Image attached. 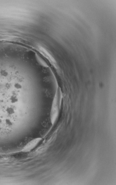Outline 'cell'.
<instances>
[{"label": "cell", "instance_id": "cell-4", "mask_svg": "<svg viewBox=\"0 0 116 185\" xmlns=\"http://www.w3.org/2000/svg\"><path fill=\"white\" fill-rule=\"evenodd\" d=\"M37 58L38 59V61H39L40 63L42 65H43L44 67H48V65H47L46 63L45 62V61H44V60L42 59V58H40V57L38 56L37 57Z\"/></svg>", "mask_w": 116, "mask_h": 185}, {"label": "cell", "instance_id": "cell-1", "mask_svg": "<svg viewBox=\"0 0 116 185\" xmlns=\"http://www.w3.org/2000/svg\"><path fill=\"white\" fill-rule=\"evenodd\" d=\"M58 96L56 94L53 100L51 112V124H54L58 118L59 114V104Z\"/></svg>", "mask_w": 116, "mask_h": 185}, {"label": "cell", "instance_id": "cell-2", "mask_svg": "<svg viewBox=\"0 0 116 185\" xmlns=\"http://www.w3.org/2000/svg\"><path fill=\"white\" fill-rule=\"evenodd\" d=\"M42 140V138L40 137L32 139L23 147L21 150L22 152L24 153L30 152L37 146Z\"/></svg>", "mask_w": 116, "mask_h": 185}, {"label": "cell", "instance_id": "cell-3", "mask_svg": "<svg viewBox=\"0 0 116 185\" xmlns=\"http://www.w3.org/2000/svg\"><path fill=\"white\" fill-rule=\"evenodd\" d=\"M40 49L41 50V51H42L43 53V54H45L46 56L47 57H48V58L50 59V60H51V61L53 62H54V60L53 58L51 56L50 54L49 53H48V51H47L46 50L44 49V48H42V47H41V48H40Z\"/></svg>", "mask_w": 116, "mask_h": 185}]
</instances>
